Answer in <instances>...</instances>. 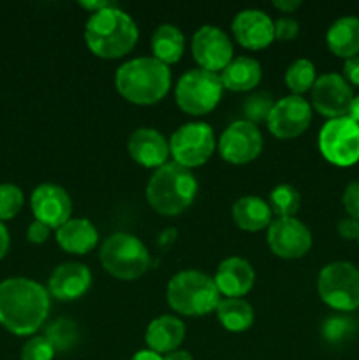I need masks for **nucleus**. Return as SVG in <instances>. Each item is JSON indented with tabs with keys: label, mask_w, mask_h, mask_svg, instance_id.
<instances>
[{
	"label": "nucleus",
	"mask_w": 359,
	"mask_h": 360,
	"mask_svg": "<svg viewBox=\"0 0 359 360\" xmlns=\"http://www.w3.org/2000/svg\"><path fill=\"white\" fill-rule=\"evenodd\" d=\"M217 148L215 132L208 123L190 122L172 132L169 139V153L172 162L187 169L206 164Z\"/></svg>",
	"instance_id": "9"
},
{
	"label": "nucleus",
	"mask_w": 359,
	"mask_h": 360,
	"mask_svg": "<svg viewBox=\"0 0 359 360\" xmlns=\"http://www.w3.org/2000/svg\"><path fill=\"white\" fill-rule=\"evenodd\" d=\"M115 86L118 94L132 104H157L171 88V70L169 65L153 56H137L118 67Z\"/></svg>",
	"instance_id": "3"
},
{
	"label": "nucleus",
	"mask_w": 359,
	"mask_h": 360,
	"mask_svg": "<svg viewBox=\"0 0 359 360\" xmlns=\"http://www.w3.org/2000/svg\"><path fill=\"white\" fill-rule=\"evenodd\" d=\"M327 48L340 58H352L359 55V18H338L326 34Z\"/></svg>",
	"instance_id": "25"
},
{
	"label": "nucleus",
	"mask_w": 359,
	"mask_h": 360,
	"mask_svg": "<svg viewBox=\"0 0 359 360\" xmlns=\"http://www.w3.org/2000/svg\"><path fill=\"white\" fill-rule=\"evenodd\" d=\"M151 51L153 58L160 60L165 65L180 62L185 51V37L182 30L171 23L158 25L151 35Z\"/></svg>",
	"instance_id": "26"
},
{
	"label": "nucleus",
	"mask_w": 359,
	"mask_h": 360,
	"mask_svg": "<svg viewBox=\"0 0 359 360\" xmlns=\"http://www.w3.org/2000/svg\"><path fill=\"white\" fill-rule=\"evenodd\" d=\"M165 299L180 315L203 316L215 311L222 297L213 278L201 271L185 269L169 280Z\"/></svg>",
	"instance_id": "5"
},
{
	"label": "nucleus",
	"mask_w": 359,
	"mask_h": 360,
	"mask_svg": "<svg viewBox=\"0 0 359 360\" xmlns=\"http://www.w3.org/2000/svg\"><path fill=\"white\" fill-rule=\"evenodd\" d=\"M232 220L241 231L259 232L270 227L273 213L264 199L257 195H245L232 204Z\"/></svg>",
	"instance_id": "23"
},
{
	"label": "nucleus",
	"mask_w": 359,
	"mask_h": 360,
	"mask_svg": "<svg viewBox=\"0 0 359 360\" xmlns=\"http://www.w3.org/2000/svg\"><path fill=\"white\" fill-rule=\"evenodd\" d=\"M48 288L30 278L0 281V326L16 336L37 333L49 315Z\"/></svg>",
	"instance_id": "1"
},
{
	"label": "nucleus",
	"mask_w": 359,
	"mask_h": 360,
	"mask_svg": "<svg viewBox=\"0 0 359 360\" xmlns=\"http://www.w3.org/2000/svg\"><path fill=\"white\" fill-rule=\"evenodd\" d=\"M338 234L344 238L345 241H358L359 238V221L354 218H344L338 221Z\"/></svg>",
	"instance_id": "38"
},
{
	"label": "nucleus",
	"mask_w": 359,
	"mask_h": 360,
	"mask_svg": "<svg viewBox=\"0 0 359 360\" xmlns=\"http://www.w3.org/2000/svg\"><path fill=\"white\" fill-rule=\"evenodd\" d=\"M310 91L315 111L329 120L347 116L348 105L354 98L351 84L336 72H327L317 77Z\"/></svg>",
	"instance_id": "15"
},
{
	"label": "nucleus",
	"mask_w": 359,
	"mask_h": 360,
	"mask_svg": "<svg viewBox=\"0 0 359 360\" xmlns=\"http://www.w3.org/2000/svg\"><path fill=\"white\" fill-rule=\"evenodd\" d=\"M215 313L220 326L229 333H245L253 326V308L245 299H220Z\"/></svg>",
	"instance_id": "27"
},
{
	"label": "nucleus",
	"mask_w": 359,
	"mask_h": 360,
	"mask_svg": "<svg viewBox=\"0 0 359 360\" xmlns=\"http://www.w3.org/2000/svg\"><path fill=\"white\" fill-rule=\"evenodd\" d=\"M92 271L84 264L65 262L60 264L48 280L49 297L58 301H74L90 290Z\"/></svg>",
	"instance_id": "18"
},
{
	"label": "nucleus",
	"mask_w": 359,
	"mask_h": 360,
	"mask_svg": "<svg viewBox=\"0 0 359 360\" xmlns=\"http://www.w3.org/2000/svg\"><path fill=\"white\" fill-rule=\"evenodd\" d=\"M55 348L44 336H34L21 348V360H53Z\"/></svg>",
	"instance_id": "34"
},
{
	"label": "nucleus",
	"mask_w": 359,
	"mask_h": 360,
	"mask_svg": "<svg viewBox=\"0 0 359 360\" xmlns=\"http://www.w3.org/2000/svg\"><path fill=\"white\" fill-rule=\"evenodd\" d=\"M341 202H344V207L348 213V217L359 221V181H352L345 186Z\"/></svg>",
	"instance_id": "36"
},
{
	"label": "nucleus",
	"mask_w": 359,
	"mask_h": 360,
	"mask_svg": "<svg viewBox=\"0 0 359 360\" xmlns=\"http://www.w3.org/2000/svg\"><path fill=\"white\" fill-rule=\"evenodd\" d=\"M164 360H194V357L185 350H175L165 355Z\"/></svg>",
	"instance_id": "45"
},
{
	"label": "nucleus",
	"mask_w": 359,
	"mask_h": 360,
	"mask_svg": "<svg viewBox=\"0 0 359 360\" xmlns=\"http://www.w3.org/2000/svg\"><path fill=\"white\" fill-rule=\"evenodd\" d=\"M106 273L123 281H132L150 269L151 257L139 238L127 232H115L102 241L99 252Z\"/></svg>",
	"instance_id": "6"
},
{
	"label": "nucleus",
	"mask_w": 359,
	"mask_h": 360,
	"mask_svg": "<svg viewBox=\"0 0 359 360\" xmlns=\"http://www.w3.org/2000/svg\"><path fill=\"white\" fill-rule=\"evenodd\" d=\"M231 28L236 42L252 51L267 48L275 41V23L264 11H239L232 20Z\"/></svg>",
	"instance_id": "17"
},
{
	"label": "nucleus",
	"mask_w": 359,
	"mask_h": 360,
	"mask_svg": "<svg viewBox=\"0 0 359 360\" xmlns=\"http://www.w3.org/2000/svg\"><path fill=\"white\" fill-rule=\"evenodd\" d=\"M273 23H275V41L287 42L298 37L299 23L294 20V18L282 16L278 18L277 21H273Z\"/></svg>",
	"instance_id": "35"
},
{
	"label": "nucleus",
	"mask_w": 359,
	"mask_h": 360,
	"mask_svg": "<svg viewBox=\"0 0 359 360\" xmlns=\"http://www.w3.org/2000/svg\"><path fill=\"white\" fill-rule=\"evenodd\" d=\"M344 79L348 84L359 86V55L347 58L344 63Z\"/></svg>",
	"instance_id": "39"
},
{
	"label": "nucleus",
	"mask_w": 359,
	"mask_h": 360,
	"mask_svg": "<svg viewBox=\"0 0 359 360\" xmlns=\"http://www.w3.org/2000/svg\"><path fill=\"white\" fill-rule=\"evenodd\" d=\"M56 243L60 248L73 255H87L97 246L99 232L87 218H70L56 229Z\"/></svg>",
	"instance_id": "22"
},
{
	"label": "nucleus",
	"mask_w": 359,
	"mask_h": 360,
	"mask_svg": "<svg viewBox=\"0 0 359 360\" xmlns=\"http://www.w3.org/2000/svg\"><path fill=\"white\" fill-rule=\"evenodd\" d=\"M310 122H312V108L306 98L291 94L275 102L266 125L278 139H294L308 129Z\"/></svg>",
	"instance_id": "14"
},
{
	"label": "nucleus",
	"mask_w": 359,
	"mask_h": 360,
	"mask_svg": "<svg viewBox=\"0 0 359 360\" xmlns=\"http://www.w3.org/2000/svg\"><path fill=\"white\" fill-rule=\"evenodd\" d=\"M197 195V179L192 171L176 162L155 169L146 185V200L162 217L183 213Z\"/></svg>",
	"instance_id": "4"
},
{
	"label": "nucleus",
	"mask_w": 359,
	"mask_h": 360,
	"mask_svg": "<svg viewBox=\"0 0 359 360\" xmlns=\"http://www.w3.org/2000/svg\"><path fill=\"white\" fill-rule=\"evenodd\" d=\"M315 79V65L308 58L294 60L287 67V70H285V84L292 91V95H299L301 97L305 91L312 90Z\"/></svg>",
	"instance_id": "28"
},
{
	"label": "nucleus",
	"mask_w": 359,
	"mask_h": 360,
	"mask_svg": "<svg viewBox=\"0 0 359 360\" xmlns=\"http://www.w3.org/2000/svg\"><path fill=\"white\" fill-rule=\"evenodd\" d=\"M267 245L280 259H301L312 248V232L298 218H275L267 227Z\"/></svg>",
	"instance_id": "13"
},
{
	"label": "nucleus",
	"mask_w": 359,
	"mask_h": 360,
	"mask_svg": "<svg viewBox=\"0 0 359 360\" xmlns=\"http://www.w3.org/2000/svg\"><path fill=\"white\" fill-rule=\"evenodd\" d=\"M130 158L148 169H158L168 162L169 141L151 127H141L130 134L127 141Z\"/></svg>",
	"instance_id": "19"
},
{
	"label": "nucleus",
	"mask_w": 359,
	"mask_h": 360,
	"mask_svg": "<svg viewBox=\"0 0 359 360\" xmlns=\"http://www.w3.org/2000/svg\"><path fill=\"white\" fill-rule=\"evenodd\" d=\"M44 338L51 343L55 352H67L77 343L80 330H77V326L70 319H56L55 322L46 327Z\"/></svg>",
	"instance_id": "30"
},
{
	"label": "nucleus",
	"mask_w": 359,
	"mask_h": 360,
	"mask_svg": "<svg viewBox=\"0 0 359 360\" xmlns=\"http://www.w3.org/2000/svg\"><path fill=\"white\" fill-rule=\"evenodd\" d=\"M347 116L352 120V122H355L359 125V95H355V97L352 98L351 105H348Z\"/></svg>",
	"instance_id": "43"
},
{
	"label": "nucleus",
	"mask_w": 359,
	"mask_h": 360,
	"mask_svg": "<svg viewBox=\"0 0 359 360\" xmlns=\"http://www.w3.org/2000/svg\"><path fill=\"white\" fill-rule=\"evenodd\" d=\"M320 333L327 343L338 345L355 333V320L345 315H333L324 320Z\"/></svg>",
	"instance_id": "32"
},
{
	"label": "nucleus",
	"mask_w": 359,
	"mask_h": 360,
	"mask_svg": "<svg viewBox=\"0 0 359 360\" xmlns=\"http://www.w3.org/2000/svg\"><path fill=\"white\" fill-rule=\"evenodd\" d=\"M224 88L231 91H250L263 79V67L252 56H236L222 70Z\"/></svg>",
	"instance_id": "24"
},
{
	"label": "nucleus",
	"mask_w": 359,
	"mask_h": 360,
	"mask_svg": "<svg viewBox=\"0 0 359 360\" xmlns=\"http://www.w3.org/2000/svg\"><path fill=\"white\" fill-rule=\"evenodd\" d=\"M264 146L259 127L246 120L231 123L217 141V150L225 162L232 165H245L256 160Z\"/></svg>",
	"instance_id": "11"
},
{
	"label": "nucleus",
	"mask_w": 359,
	"mask_h": 360,
	"mask_svg": "<svg viewBox=\"0 0 359 360\" xmlns=\"http://www.w3.org/2000/svg\"><path fill=\"white\" fill-rule=\"evenodd\" d=\"M273 105L275 101L271 94H267V91H256V94H250L245 98V102H243V115H245L246 122L256 125V123L266 122Z\"/></svg>",
	"instance_id": "31"
},
{
	"label": "nucleus",
	"mask_w": 359,
	"mask_h": 360,
	"mask_svg": "<svg viewBox=\"0 0 359 360\" xmlns=\"http://www.w3.org/2000/svg\"><path fill=\"white\" fill-rule=\"evenodd\" d=\"M192 56L199 69L217 72L224 70L234 58V48H232L231 39L227 37L222 28L215 25H203L197 28L196 34L192 35Z\"/></svg>",
	"instance_id": "12"
},
{
	"label": "nucleus",
	"mask_w": 359,
	"mask_h": 360,
	"mask_svg": "<svg viewBox=\"0 0 359 360\" xmlns=\"http://www.w3.org/2000/svg\"><path fill=\"white\" fill-rule=\"evenodd\" d=\"M319 150L329 164L348 167L359 162V125L348 116L327 120L319 132Z\"/></svg>",
	"instance_id": "10"
},
{
	"label": "nucleus",
	"mask_w": 359,
	"mask_h": 360,
	"mask_svg": "<svg viewBox=\"0 0 359 360\" xmlns=\"http://www.w3.org/2000/svg\"><path fill=\"white\" fill-rule=\"evenodd\" d=\"M30 206L35 220L42 221L49 229L62 227L65 221L70 220V213H73V200H70L69 192L55 183L39 185L32 192Z\"/></svg>",
	"instance_id": "16"
},
{
	"label": "nucleus",
	"mask_w": 359,
	"mask_h": 360,
	"mask_svg": "<svg viewBox=\"0 0 359 360\" xmlns=\"http://www.w3.org/2000/svg\"><path fill=\"white\" fill-rule=\"evenodd\" d=\"M224 84L220 74L204 69H190L178 79L175 98L178 108L190 116H204L213 111L222 98Z\"/></svg>",
	"instance_id": "7"
},
{
	"label": "nucleus",
	"mask_w": 359,
	"mask_h": 360,
	"mask_svg": "<svg viewBox=\"0 0 359 360\" xmlns=\"http://www.w3.org/2000/svg\"><path fill=\"white\" fill-rule=\"evenodd\" d=\"M185 323L178 316L162 315L148 323L144 341L148 345V350L158 355H168L178 350L180 345L185 340Z\"/></svg>",
	"instance_id": "21"
},
{
	"label": "nucleus",
	"mask_w": 359,
	"mask_h": 360,
	"mask_svg": "<svg viewBox=\"0 0 359 360\" xmlns=\"http://www.w3.org/2000/svg\"><path fill=\"white\" fill-rule=\"evenodd\" d=\"M213 280L220 295L241 299L252 290L256 283V271L248 260L241 257H227L218 264Z\"/></svg>",
	"instance_id": "20"
},
{
	"label": "nucleus",
	"mask_w": 359,
	"mask_h": 360,
	"mask_svg": "<svg viewBox=\"0 0 359 360\" xmlns=\"http://www.w3.org/2000/svg\"><path fill=\"white\" fill-rule=\"evenodd\" d=\"M139 39V28L118 6L92 13L84 25V42L95 56L118 60L129 55Z\"/></svg>",
	"instance_id": "2"
},
{
	"label": "nucleus",
	"mask_w": 359,
	"mask_h": 360,
	"mask_svg": "<svg viewBox=\"0 0 359 360\" xmlns=\"http://www.w3.org/2000/svg\"><path fill=\"white\" fill-rule=\"evenodd\" d=\"M25 197L21 188L13 183H2L0 185V221L11 220L21 211Z\"/></svg>",
	"instance_id": "33"
},
{
	"label": "nucleus",
	"mask_w": 359,
	"mask_h": 360,
	"mask_svg": "<svg viewBox=\"0 0 359 360\" xmlns=\"http://www.w3.org/2000/svg\"><path fill=\"white\" fill-rule=\"evenodd\" d=\"M49 234H51V229H49L48 225L42 224V221H39V220L32 221V224L28 225V229H27L28 241L34 243V245H42V243L48 241Z\"/></svg>",
	"instance_id": "37"
},
{
	"label": "nucleus",
	"mask_w": 359,
	"mask_h": 360,
	"mask_svg": "<svg viewBox=\"0 0 359 360\" xmlns=\"http://www.w3.org/2000/svg\"><path fill=\"white\" fill-rule=\"evenodd\" d=\"M130 360H164V357L158 354H155V352H151V350H139L137 354L132 355V359Z\"/></svg>",
	"instance_id": "44"
},
{
	"label": "nucleus",
	"mask_w": 359,
	"mask_h": 360,
	"mask_svg": "<svg viewBox=\"0 0 359 360\" xmlns=\"http://www.w3.org/2000/svg\"><path fill=\"white\" fill-rule=\"evenodd\" d=\"M9 245H11V238H9V231H7L6 225L0 221V260L7 255L9 252Z\"/></svg>",
	"instance_id": "42"
},
{
	"label": "nucleus",
	"mask_w": 359,
	"mask_h": 360,
	"mask_svg": "<svg viewBox=\"0 0 359 360\" xmlns=\"http://www.w3.org/2000/svg\"><path fill=\"white\" fill-rule=\"evenodd\" d=\"M271 213L277 218H292L301 206V195L292 185L282 183L270 192Z\"/></svg>",
	"instance_id": "29"
},
{
	"label": "nucleus",
	"mask_w": 359,
	"mask_h": 360,
	"mask_svg": "<svg viewBox=\"0 0 359 360\" xmlns=\"http://www.w3.org/2000/svg\"><path fill=\"white\" fill-rule=\"evenodd\" d=\"M77 6L83 7V9H87V11H90V13H99V11L108 9V7L118 6V4L113 2V0H80V2H77Z\"/></svg>",
	"instance_id": "40"
},
{
	"label": "nucleus",
	"mask_w": 359,
	"mask_h": 360,
	"mask_svg": "<svg viewBox=\"0 0 359 360\" xmlns=\"http://www.w3.org/2000/svg\"><path fill=\"white\" fill-rule=\"evenodd\" d=\"M317 292L329 308L354 311L359 308V269L344 260L327 264L317 278Z\"/></svg>",
	"instance_id": "8"
},
{
	"label": "nucleus",
	"mask_w": 359,
	"mask_h": 360,
	"mask_svg": "<svg viewBox=\"0 0 359 360\" xmlns=\"http://www.w3.org/2000/svg\"><path fill=\"white\" fill-rule=\"evenodd\" d=\"M301 6V0H275L273 7L275 9L282 11V13H294L298 7Z\"/></svg>",
	"instance_id": "41"
},
{
	"label": "nucleus",
	"mask_w": 359,
	"mask_h": 360,
	"mask_svg": "<svg viewBox=\"0 0 359 360\" xmlns=\"http://www.w3.org/2000/svg\"><path fill=\"white\" fill-rule=\"evenodd\" d=\"M358 243H359V238H358Z\"/></svg>",
	"instance_id": "46"
}]
</instances>
